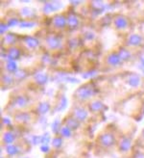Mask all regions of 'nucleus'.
<instances>
[{
    "instance_id": "f257e3e1",
    "label": "nucleus",
    "mask_w": 144,
    "mask_h": 158,
    "mask_svg": "<svg viewBox=\"0 0 144 158\" xmlns=\"http://www.w3.org/2000/svg\"><path fill=\"white\" fill-rule=\"evenodd\" d=\"M94 94V89L92 88L91 85H84V86L80 87L77 89L76 93H75V96L78 99L81 100H86Z\"/></svg>"
},
{
    "instance_id": "f03ea898",
    "label": "nucleus",
    "mask_w": 144,
    "mask_h": 158,
    "mask_svg": "<svg viewBox=\"0 0 144 158\" xmlns=\"http://www.w3.org/2000/svg\"><path fill=\"white\" fill-rule=\"evenodd\" d=\"M64 6L61 2H58V1H52V2H49V3H46L45 5L43 6V11L44 14H50L52 13V12H56L60 10V9H62Z\"/></svg>"
},
{
    "instance_id": "7ed1b4c3",
    "label": "nucleus",
    "mask_w": 144,
    "mask_h": 158,
    "mask_svg": "<svg viewBox=\"0 0 144 158\" xmlns=\"http://www.w3.org/2000/svg\"><path fill=\"white\" fill-rule=\"evenodd\" d=\"M46 44L48 45V47L51 48V49H56V48L61 46L62 41H61V38H60L59 36L49 35L46 38Z\"/></svg>"
},
{
    "instance_id": "20e7f679",
    "label": "nucleus",
    "mask_w": 144,
    "mask_h": 158,
    "mask_svg": "<svg viewBox=\"0 0 144 158\" xmlns=\"http://www.w3.org/2000/svg\"><path fill=\"white\" fill-rule=\"evenodd\" d=\"M100 143L104 147H110L115 143V137L110 133H105L100 137Z\"/></svg>"
},
{
    "instance_id": "39448f33",
    "label": "nucleus",
    "mask_w": 144,
    "mask_h": 158,
    "mask_svg": "<svg viewBox=\"0 0 144 158\" xmlns=\"http://www.w3.org/2000/svg\"><path fill=\"white\" fill-rule=\"evenodd\" d=\"M127 84L129 86L133 87V88H136L140 85V77L137 74H132L129 75L127 78Z\"/></svg>"
},
{
    "instance_id": "423d86ee",
    "label": "nucleus",
    "mask_w": 144,
    "mask_h": 158,
    "mask_svg": "<svg viewBox=\"0 0 144 158\" xmlns=\"http://www.w3.org/2000/svg\"><path fill=\"white\" fill-rule=\"evenodd\" d=\"M34 79H35V81L37 82L38 84L44 85V84H46V82L48 81V76H47L46 73L40 71V72H37V73H35Z\"/></svg>"
},
{
    "instance_id": "0eeeda50",
    "label": "nucleus",
    "mask_w": 144,
    "mask_h": 158,
    "mask_svg": "<svg viewBox=\"0 0 144 158\" xmlns=\"http://www.w3.org/2000/svg\"><path fill=\"white\" fill-rule=\"evenodd\" d=\"M53 23L56 27L62 28V27H64L65 24L67 23V20L65 19L64 17H62V16H56L53 19Z\"/></svg>"
},
{
    "instance_id": "6e6552de",
    "label": "nucleus",
    "mask_w": 144,
    "mask_h": 158,
    "mask_svg": "<svg viewBox=\"0 0 144 158\" xmlns=\"http://www.w3.org/2000/svg\"><path fill=\"white\" fill-rule=\"evenodd\" d=\"M19 56H20V51L17 49V48L12 47V48L9 49L8 56H7L8 60H11V61L17 60V59L19 58Z\"/></svg>"
},
{
    "instance_id": "1a4fd4ad",
    "label": "nucleus",
    "mask_w": 144,
    "mask_h": 158,
    "mask_svg": "<svg viewBox=\"0 0 144 158\" xmlns=\"http://www.w3.org/2000/svg\"><path fill=\"white\" fill-rule=\"evenodd\" d=\"M24 42L27 44V46H29L30 48H36L38 45V40L35 37H30V36L25 37L24 38Z\"/></svg>"
},
{
    "instance_id": "9d476101",
    "label": "nucleus",
    "mask_w": 144,
    "mask_h": 158,
    "mask_svg": "<svg viewBox=\"0 0 144 158\" xmlns=\"http://www.w3.org/2000/svg\"><path fill=\"white\" fill-rule=\"evenodd\" d=\"M115 24L116 28H118V29H123V28H125V27L128 25V21H127V19H126L124 17L118 16V17L115 19Z\"/></svg>"
},
{
    "instance_id": "9b49d317",
    "label": "nucleus",
    "mask_w": 144,
    "mask_h": 158,
    "mask_svg": "<svg viewBox=\"0 0 144 158\" xmlns=\"http://www.w3.org/2000/svg\"><path fill=\"white\" fill-rule=\"evenodd\" d=\"M74 115L79 121H84V120H86V117H88V112L83 108H77V109H75Z\"/></svg>"
},
{
    "instance_id": "f8f14e48",
    "label": "nucleus",
    "mask_w": 144,
    "mask_h": 158,
    "mask_svg": "<svg viewBox=\"0 0 144 158\" xmlns=\"http://www.w3.org/2000/svg\"><path fill=\"white\" fill-rule=\"evenodd\" d=\"M140 42H141V37L136 34L131 35L128 39V44L130 45H139Z\"/></svg>"
},
{
    "instance_id": "ddd939ff",
    "label": "nucleus",
    "mask_w": 144,
    "mask_h": 158,
    "mask_svg": "<svg viewBox=\"0 0 144 158\" xmlns=\"http://www.w3.org/2000/svg\"><path fill=\"white\" fill-rule=\"evenodd\" d=\"M67 20V24L71 27V28H75V27L79 24V19H78L77 17L73 14H70Z\"/></svg>"
},
{
    "instance_id": "4468645a",
    "label": "nucleus",
    "mask_w": 144,
    "mask_h": 158,
    "mask_svg": "<svg viewBox=\"0 0 144 158\" xmlns=\"http://www.w3.org/2000/svg\"><path fill=\"white\" fill-rule=\"evenodd\" d=\"M107 61H108V63H109L110 65L116 66L120 63V61H121V60L119 59L118 55H116V54H110V55L108 56Z\"/></svg>"
},
{
    "instance_id": "2eb2a0df",
    "label": "nucleus",
    "mask_w": 144,
    "mask_h": 158,
    "mask_svg": "<svg viewBox=\"0 0 144 158\" xmlns=\"http://www.w3.org/2000/svg\"><path fill=\"white\" fill-rule=\"evenodd\" d=\"M21 15L23 17H32L36 15V11L33 8L30 7H24L21 9Z\"/></svg>"
},
{
    "instance_id": "dca6fc26",
    "label": "nucleus",
    "mask_w": 144,
    "mask_h": 158,
    "mask_svg": "<svg viewBox=\"0 0 144 158\" xmlns=\"http://www.w3.org/2000/svg\"><path fill=\"white\" fill-rule=\"evenodd\" d=\"M103 107H104V104L101 101H98V100H95V101L91 102V105H89V108H91V110L93 111V112L100 111Z\"/></svg>"
},
{
    "instance_id": "f3484780",
    "label": "nucleus",
    "mask_w": 144,
    "mask_h": 158,
    "mask_svg": "<svg viewBox=\"0 0 144 158\" xmlns=\"http://www.w3.org/2000/svg\"><path fill=\"white\" fill-rule=\"evenodd\" d=\"M131 148V140L129 138H124L120 143V148L123 151H127Z\"/></svg>"
},
{
    "instance_id": "a211bd4d",
    "label": "nucleus",
    "mask_w": 144,
    "mask_h": 158,
    "mask_svg": "<svg viewBox=\"0 0 144 158\" xmlns=\"http://www.w3.org/2000/svg\"><path fill=\"white\" fill-rule=\"evenodd\" d=\"M6 69H7L8 71L10 72H14V71H17V66H16V63L14 61H11V60H8L7 61V64H6Z\"/></svg>"
},
{
    "instance_id": "6ab92c4d",
    "label": "nucleus",
    "mask_w": 144,
    "mask_h": 158,
    "mask_svg": "<svg viewBox=\"0 0 144 158\" xmlns=\"http://www.w3.org/2000/svg\"><path fill=\"white\" fill-rule=\"evenodd\" d=\"M27 102H28V99L26 98H24V96H19V98H16V100H14V104L19 108L25 107Z\"/></svg>"
},
{
    "instance_id": "aec40b11",
    "label": "nucleus",
    "mask_w": 144,
    "mask_h": 158,
    "mask_svg": "<svg viewBox=\"0 0 144 158\" xmlns=\"http://www.w3.org/2000/svg\"><path fill=\"white\" fill-rule=\"evenodd\" d=\"M49 109H50L49 103H47V102H41V103H40V105H38V113H40V114H45L46 112L49 111Z\"/></svg>"
},
{
    "instance_id": "412c9836",
    "label": "nucleus",
    "mask_w": 144,
    "mask_h": 158,
    "mask_svg": "<svg viewBox=\"0 0 144 158\" xmlns=\"http://www.w3.org/2000/svg\"><path fill=\"white\" fill-rule=\"evenodd\" d=\"M6 151H7L9 155H16L19 152V148L14 145H8L7 148H6Z\"/></svg>"
},
{
    "instance_id": "4be33fe9",
    "label": "nucleus",
    "mask_w": 144,
    "mask_h": 158,
    "mask_svg": "<svg viewBox=\"0 0 144 158\" xmlns=\"http://www.w3.org/2000/svg\"><path fill=\"white\" fill-rule=\"evenodd\" d=\"M118 57L121 61H127L131 57V53L126 49H121V50H119Z\"/></svg>"
},
{
    "instance_id": "5701e85b",
    "label": "nucleus",
    "mask_w": 144,
    "mask_h": 158,
    "mask_svg": "<svg viewBox=\"0 0 144 158\" xmlns=\"http://www.w3.org/2000/svg\"><path fill=\"white\" fill-rule=\"evenodd\" d=\"M30 120V115L27 113H19L16 116V121H21V123H25Z\"/></svg>"
},
{
    "instance_id": "b1692460",
    "label": "nucleus",
    "mask_w": 144,
    "mask_h": 158,
    "mask_svg": "<svg viewBox=\"0 0 144 158\" xmlns=\"http://www.w3.org/2000/svg\"><path fill=\"white\" fill-rule=\"evenodd\" d=\"M16 37L14 34H12V33L7 34L4 38V42L7 44H13L16 42Z\"/></svg>"
},
{
    "instance_id": "393cba45",
    "label": "nucleus",
    "mask_w": 144,
    "mask_h": 158,
    "mask_svg": "<svg viewBox=\"0 0 144 158\" xmlns=\"http://www.w3.org/2000/svg\"><path fill=\"white\" fill-rule=\"evenodd\" d=\"M67 127H69L70 129H76L78 126H79V123L74 120L72 118H68L67 120Z\"/></svg>"
},
{
    "instance_id": "a878e982",
    "label": "nucleus",
    "mask_w": 144,
    "mask_h": 158,
    "mask_svg": "<svg viewBox=\"0 0 144 158\" xmlns=\"http://www.w3.org/2000/svg\"><path fill=\"white\" fill-rule=\"evenodd\" d=\"M91 3H92V7H93L94 9H96V10H98L99 12H102V11H104L105 9H106L104 3L102 1H92Z\"/></svg>"
},
{
    "instance_id": "bb28decb",
    "label": "nucleus",
    "mask_w": 144,
    "mask_h": 158,
    "mask_svg": "<svg viewBox=\"0 0 144 158\" xmlns=\"http://www.w3.org/2000/svg\"><path fill=\"white\" fill-rule=\"evenodd\" d=\"M59 77H61V80L62 81H67V82H69V83H79L80 80L75 77H72V76H65V75H59Z\"/></svg>"
},
{
    "instance_id": "cd10ccee",
    "label": "nucleus",
    "mask_w": 144,
    "mask_h": 158,
    "mask_svg": "<svg viewBox=\"0 0 144 158\" xmlns=\"http://www.w3.org/2000/svg\"><path fill=\"white\" fill-rule=\"evenodd\" d=\"M4 141L7 144H12L14 141V135L12 132H6L4 134Z\"/></svg>"
},
{
    "instance_id": "c85d7f7f",
    "label": "nucleus",
    "mask_w": 144,
    "mask_h": 158,
    "mask_svg": "<svg viewBox=\"0 0 144 158\" xmlns=\"http://www.w3.org/2000/svg\"><path fill=\"white\" fill-rule=\"evenodd\" d=\"M67 99L64 96H62L61 98V100H60V105L59 107L57 108V110L58 111L64 110V109H65V107H67Z\"/></svg>"
},
{
    "instance_id": "c756f323",
    "label": "nucleus",
    "mask_w": 144,
    "mask_h": 158,
    "mask_svg": "<svg viewBox=\"0 0 144 158\" xmlns=\"http://www.w3.org/2000/svg\"><path fill=\"white\" fill-rule=\"evenodd\" d=\"M35 25V22H30V21H21L19 23V27H21V28H32Z\"/></svg>"
},
{
    "instance_id": "7c9ffc66",
    "label": "nucleus",
    "mask_w": 144,
    "mask_h": 158,
    "mask_svg": "<svg viewBox=\"0 0 144 158\" xmlns=\"http://www.w3.org/2000/svg\"><path fill=\"white\" fill-rule=\"evenodd\" d=\"M14 76H16V79H19V80H21V79H24L27 76V73H26L25 71H23V69H19V71H17L16 72Z\"/></svg>"
},
{
    "instance_id": "2f4dec72",
    "label": "nucleus",
    "mask_w": 144,
    "mask_h": 158,
    "mask_svg": "<svg viewBox=\"0 0 144 158\" xmlns=\"http://www.w3.org/2000/svg\"><path fill=\"white\" fill-rule=\"evenodd\" d=\"M51 127H52V131L54 133H57L59 131V127H60V120L59 119H56V120L53 121L52 124H51Z\"/></svg>"
},
{
    "instance_id": "473e14b6",
    "label": "nucleus",
    "mask_w": 144,
    "mask_h": 158,
    "mask_svg": "<svg viewBox=\"0 0 144 158\" xmlns=\"http://www.w3.org/2000/svg\"><path fill=\"white\" fill-rule=\"evenodd\" d=\"M61 133H62V136H64V137H70V135H71V130L69 127H67V126H64L62 128L61 130Z\"/></svg>"
},
{
    "instance_id": "72a5a7b5",
    "label": "nucleus",
    "mask_w": 144,
    "mask_h": 158,
    "mask_svg": "<svg viewBox=\"0 0 144 158\" xmlns=\"http://www.w3.org/2000/svg\"><path fill=\"white\" fill-rule=\"evenodd\" d=\"M2 80L5 84H12L13 83V77H12V75H9V74L3 75Z\"/></svg>"
},
{
    "instance_id": "f704fd0d",
    "label": "nucleus",
    "mask_w": 144,
    "mask_h": 158,
    "mask_svg": "<svg viewBox=\"0 0 144 158\" xmlns=\"http://www.w3.org/2000/svg\"><path fill=\"white\" fill-rule=\"evenodd\" d=\"M49 142H50V137H49V134H48V133H45L44 135L41 136V141H40L41 145H48Z\"/></svg>"
},
{
    "instance_id": "c9c22d12",
    "label": "nucleus",
    "mask_w": 144,
    "mask_h": 158,
    "mask_svg": "<svg viewBox=\"0 0 144 158\" xmlns=\"http://www.w3.org/2000/svg\"><path fill=\"white\" fill-rule=\"evenodd\" d=\"M97 74V71H88V72H85V73L82 74L83 78H91V77H93L94 75Z\"/></svg>"
},
{
    "instance_id": "e433bc0d",
    "label": "nucleus",
    "mask_w": 144,
    "mask_h": 158,
    "mask_svg": "<svg viewBox=\"0 0 144 158\" xmlns=\"http://www.w3.org/2000/svg\"><path fill=\"white\" fill-rule=\"evenodd\" d=\"M52 144H53V146L55 148H60L62 146V139L61 138H55L53 140V142H52Z\"/></svg>"
},
{
    "instance_id": "4c0bfd02",
    "label": "nucleus",
    "mask_w": 144,
    "mask_h": 158,
    "mask_svg": "<svg viewBox=\"0 0 144 158\" xmlns=\"http://www.w3.org/2000/svg\"><path fill=\"white\" fill-rule=\"evenodd\" d=\"M40 141H41V137H40V136H33L32 137V144L33 145L40 144Z\"/></svg>"
},
{
    "instance_id": "58836bf2",
    "label": "nucleus",
    "mask_w": 144,
    "mask_h": 158,
    "mask_svg": "<svg viewBox=\"0 0 144 158\" xmlns=\"http://www.w3.org/2000/svg\"><path fill=\"white\" fill-rule=\"evenodd\" d=\"M19 22V20H17L16 19H12L8 21V26L9 27H14V26H16L17 25Z\"/></svg>"
},
{
    "instance_id": "ea45409f",
    "label": "nucleus",
    "mask_w": 144,
    "mask_h": 158,
    "mask_svg": "<svg viewBox=\"0 0 144 158\" xmlns=\"http://www.w3.org/2000/svg\"><path fill=\"white\" fill-rule=\"evenodd\" d=\"M40 150L43 151V152H48V151H49V147H48L47 145H43L40 147Z\"/></svg>"
},
{
    "instance_id": "a19ab883",
    "label": "nucleus",
    "mask_w": 144,
    "mask_h": 158,
    "mask_svg": "<svg viewBox=\"0 0 144 158\" xmlns=\"http://www.w3.org/2000/svg\"><path fill=\"white\" fill-rule=\"evenodd\" d=\"M94 37H95L94 34H93V33H91V32H88V33H86V38L88 40H93Z\"/></svg>"
},
{
    "instance_id": "79ce46f5",
    "label": "nucleus",
    "mask_w": 144,
    "mask_h": 158,
    "mask_svg": "<svg viewBox=\"0 0 144 158\" xmlns=\"http://www.w3.org/2000/svg\"><path fill=\"white\" fill-rule=\"evenodd\" d=\"M0 27H1V30H0V33H1V34H3L4 32H6V30H7V28H8V26L6 25V24H3V23H1Z\"/></svg>"
},
{
    "instance_id": "37998d69",
    "label": "nucleus",
    "mask_w": 144,
    "mask_h": 158,
    "mask_svg": "<svg viewBox=\"0 0 144 158\" xmlns=\"http://www.w3.org/2000/svg\"><path fill=\"white\" fill-rule=\"evenodd\" d=\"M3 123L5 124H7V125H10L11 121H10V119H8V118H3Z\"/></svg>"
},
{
    "instance_id": "c03bdc74",
    "label": "nucleus",
    "mask_w": 144,
    "mask_h": 158,
    "mask_svg": "<svg viewBox=\"0 0 144 158\" xmlns=\"http://www.w3.org/2000/svg\"><path fill=\"white\" fill-rule=\"evenodd\" d=\"M139 69H144V58H141V59H140V65H139Z\"/></svg>"
},
{
    "instance_id": "a18cd8bd",
    "label": "nucleus",
    "mask_w": 144,
    "mask_h": 158,
    "mask_svg": "<svg viewBox=\"0 0 144 158\" xmlns=\"http://www.w3.org/2000/svg\"><path fill=\"white\" fill-rule=\"evenodd\" d=\"M134 158H144V154L139 152V153H136V156H134Z\"/></svg>"
},
{
    "instance_id": "49530a36",
    "label": "nucleus",
    "mask_w": 144,
    "mask_h": 158,
    "mask_svg": "<svg viewBox=\"0 0 144 158\" xmlns=\"http://www.w3.org/2000/svg\"><path fill=\"white\" fill-rule=\"evenodd\" d=\"M71 3H72V4H79V1H71Z\"/></svg>"
},
{
    "instance_id": "de8ad7c7",
    "label": "nucleus",
    "mask_w": 144,
    "mask_h": 158,
    "mask_svg": "<svg viewBox=\"0 0 144 158\" xmlns=\"http://www.w3.org/2000/svg\"><path fill=\"white\" fill-rule=\"evenodd\" d=\"M142 134H143V137H144V130H143V132H142Z\"/></svg>"
},
{
    "instance_id": "09e8293b",
    "label": "nucleus",
    "mask_w": 144,
    "mask_h": 158,
    "mask_svg": "<svg viewBox=\"0 0 144 158\" xmlns=\"http://www.w3.org/2000/svg\"><path fill=\"white\" fill-rule=\"evenodd\" d=\"M142 71H143V72H144V69H142Z\"/></svg>"
}]
</instances>
